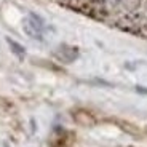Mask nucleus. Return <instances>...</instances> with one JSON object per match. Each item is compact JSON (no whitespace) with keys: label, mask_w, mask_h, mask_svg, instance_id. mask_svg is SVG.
I'll return each instance as SVG.
<instances>
[{"label":"nucleus","mask_w":147,"mask_h":147,"mask_svg":"<svg viewBox=\"0 0 147 147\" xmlns=\"http://www.w3.org/2000/svg\"><path fill=\"white\" fill-rule=\"evenodd\" d=\"M55 56L59 61H63V63H72V61H75L78 58V51H77V48H74V47L61 45L55 51Z\"/></svg>","instance_id":"1"},{"label":"nucleus","mask_w":147,"mask_h":147,"mask_svg":"<svg viewBox=\"0 0 147 147\" xmlns=\"http://www.w3.org/2000/svg\"><path fill=\"white\" fill-rule=\"evenodd\" d=\"M43 29L45 27L38 26V24L34 22L30 18H27L26 21H24V32H26L30 38H34V40H40V42L43 40Z\"/></svg>","instance_id":"2"},{"label":"nucleus","mask_w":147,"mask_h":147,"mask_svg":"<svg viewBox=\"0 0 147 147\" xmlns=\"http://www.w3.org/2000/svg\"><path fill=\"white\" fill-rule=\"evenodd\" d=\"M7 43H8V47L11 48V51L15 53L16 56H18V58H24V56H26V50H24V47H22V45H19L18 42H15V40H11L10 37H7Z\"/></svg>","instance_id":"3"}]
</instances>
